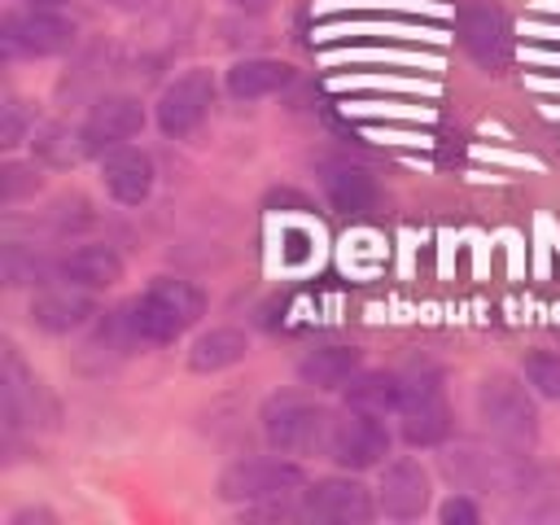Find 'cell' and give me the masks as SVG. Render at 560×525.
<instances>
[{
	"mask_svg": "<svg viewBox=\"0 0 560 525\" xmlns=\"http://www.w3.org/2000/svg\"><path fill=\"white\" fill-rule=\"evenodd\" d=\"M122 315H127V332H131L136 341L171 346L175 337H184V332L206 315V293H201L192 280L158 276Z\"/></svg>",
	"mask_w": 560,
	"mask_h": 525,
	"instance_id": "obj_1",
	"label": "cell"
},
{
	"mask_svg": "<svg viewBox=\"0 0 560 525\" xmlns=\"http://www.w3.org/2000/svg\"><path fill=\"white\" fill-rule=\"evenodd\" d=\"M258 424H262V438H267L271 451H280V455H306V451L324 446L332 420H328V411L315 398H306L298 389H276V394L262 398Z\"/></svg>",
	"mask_w": 560,
	"mask_h": 525,
	"instance_id": "obj_2",
	"label": "cell"
},
{
	"mask_svg": "<svg viewBox=\"0 0 560 525\" xmlns=\"http://www.w3.org/2000/svg\"><path fill=\"white\" fill-rule=\"evenodd\" d=\"M306 490V472L298 459H284L280 451L276 455H249V459H232L223 472H219V499L228 503H245V508H258V503H280L289 494Z\"/></svg>",
	"mask_w": 560,
	"mask_h": 525,
	"instance_id": "obj_3",
	"label": "cell"
},
{
	"mask_svg": "<svg viewBox=\"0 0 560 525\" xmlns=\"http://www.w3.org/2000/svg\"><path fill=\"white\" fill-rule=\"evenodd\" d=\"M477 411L490 429V438H499L508 451H521L538 438V407L529 398V389L512 376H486L477 385Z\"/></svg>",
	"mask_w": 560,
	"mask_h": 525,
	"instance_id": "obj_4",
	"label": "cell"
},
{
	"mask_svg": "<svg viewBox=\"0 0 560 525\" xmlns=\"http://www.w3.org/2000/svg\"><path fill=\"white\" fill-rule=\"evenodd\" d=\"M0 44L9 57H57L74 44V22L61 9H13L0 22Z\"/></svg>",
	"mask_w": 560,
	"mask_h": 525,
	"instance_id": "obj_5",
	"label": "cell"
},
{
	"mask_svg": "<svg viewBox=\"0 0 560 525\" xmlns=\"http://www.w3.org/2000/svg\"><path fill=\"white\" fill-rule=\"evenodd\" d=\"M398 429L407 446H442L451 438V407L442 398V385L433 372L402 376V407Z\"/></svg>",
	"mask_w": 560,
	"mask_h": 525,
	"instance_id": "obj_6",
	"label": "cell"
},
{
	"mask_svg": "<svg viewBox=\"0 0 560 525\" xmlns=\"http://www.w3.org/2000/svg\"><path fill=\"white\" fill-rule=\"evenodd\" d=\"M324 451L337 468L346 472H363V468H376L385 464L389 455V429L381 424V416L372 411H346L341 420L328 424V438H324Z\"/></svg>",
	"mask_w": 560,
	"mask_h": 525,
	"instance_id": "obj_7",
	"label": "cell"
},
{
	"mask_svg": "<svg viewBox=\"0 0 560 525\" xmlns=\"http://www.w3.org/2000/svg\"><path fill=\"white\" fill-rule=\"evenodd\" d=\"M210 105H214V74L206 66H188L184 74H175L162 88V96H158L153 109H158V127L166 136L184 140V136H192L206 122Z\"/></svg>",
	"mask_w": 560,
	"mask_h": 525,
	"instance_id": "obj_8",
	"label": "cell"
},
{
	"mask_svg": "<svg viewBox=\"0 0 560 525\" xmlns=\"http://www.w3.org/2000/svg\"><path fill=\"white\" fill-rule=\"evenodd\" d=\"M376 508L381 503L372 499V490L354 477H324L302 490V512L315 521H332V525H363L376 516Z\"/></svg>",
	"mask_w": 560,
	"mask_h": 525,
	"instance_id": "obj_9",
	"label": "cell"
},
{
	"mask_svg": "<svg viewBox=\"0 0 560 525\" xmlns=\"http://www.w3.org/2000/svg\"><path fill=\"white\" fill-rule=\"evenodd\" d=\"M459 44L464 52L486 66V70H499L512 61V48H516V35H512V22L503 9L494 4H468L459 13Z\"/></svg>",
	"mask_w": 560,
	"mask_h": 525,
	"instance_id": "obj_10",
	"label": "cell"
},
{
	"mask_svg": "<svg viewBox=\"0 0 560 525\" xmlns=\"http://www.w3.org/2000/svg\"><path fill=\"white\" fill-rule=\"evenodd\" d=\"M140 127H144L140 101L127 96V92H109V96H101V101L88 109V118L79 122V136H83V144H88V158H101V153H109L114 144H127Z\"/></svg>",
	"mask_w": 560,
	"mask_h": 525,
	"instance_id": "obj_11",
	"label": "cell"
},
{
	"mask_svg": "<svg viewBox=\"0 0 560 525\" xmlns=\"http://www.w3.org/2000/svg\"><path fill=\"white\" fill-rule=\"evenodd\" d=\"M92 315H96L92 289H79V284H70V280L48 284V289H39V293L31 298V324L44 328V332H52V337H66V332L83 328Z\"/></svg>",
	"mask_w": 560,
	"mask_h": 525,
	"instance_id": "obj_12",
	"label": "cell"
},
{
	"mask_svg": "<svg viewBox=\"0 0 560 525\" xmlns=\"http://www.w3.org/2000/svg\"><path fill=\"white\" fill-rule=\"evenodd\" d=\"M376 503L389 521H416L429 508V472L416 459H389L381 468Z\"/></svg>",
	"mask_w": 560,
	"mask_h": 525,
	"instance_id": "obj_13",
	"label": "cell"
},
{
	"mask_svg": "<svg viewBox=\"0 0 560 525\" xmlns=\"http://www.w3.org/2000/svg\"><path fill=\"white\" fill-rule=\"evenodd\" d=\"M101 179L118 206H140L153 192V158L136 144H114L101 153Z\"/></svg>",
	"mask_w": 560,
	"mask_h": 525,
	"instance_id": "obj_14",
	"label": "cell"
},
{
	"mask_svg": "<svg viewBox=\"0 0 560 525\" xmlns=\"http://www.w3.org/2000/svg\"><path fill=\"white\" fill-rule=\"evenodd\" d=\"M315 171H319V188H324L328 206L341 210V214H363V210H372L376 197H381V192H376V179H372L359 162L324 158Z\"/></svg>",
	"mask_w": 560,
	"mask_h": 525,
	"instance_id": "obj_15",
	"label": "cell"
},
{
	"mask_svg": "<svg viewBox=\"0 0 560 525\" xmlns=\"http://www.w3.org/2000/svg\"><path fill=\"white\" fill-rule=\"evenodd\" d=\"M52 276L57 280H70L79 289L101 293V289H109V284L122 280V258L109 245H74L70 254H61L52 262Z\"/></svg>",
	"mask_w": 560,
	"mask_h": 525,
	"instance_id": "obj_16",
	"label": "cell"
},
{
	"mask_svg": "<svg viewBox=\"0 0 560 525\" xmlns=\"http://www.w3.org/2000/svg\"><path fill=\"white\" fill-rule=\"evenodd\" d=\"M359 372H363V350L354 346H315L298 363V376L311 389H346Z\"/></svg>",
	"mask_w": 560,
	"mask_h": 525,
	"instance_id": "obj_17",
	"label": "cell"
},
{
	"mask_svg": "<svg viewBox=\"0 0 560 525\" xmlns=\"http://www.w3.org/2000/svg\"><path fill=\"white\" fill-rule=\"evenodd\" d=\"M289 79H293V66H289V61H276V57H245V61H232V70H228V92H232L236 101H262V96L280 92Z\"/></svg>",
	"mask_w": 560,
	"mask_h": 525,
	"instance_id": "obj_18",
	"label": "cell"
},
{
	"mask_svg": "<svg viewBox=\"0 0 560 525\" xmlns=\"http://www.w3.org/2000/svg\"><path fill=\"white\" fill-rule=\"evenodd\" d=\"M245 350H249V341H245L241 328H210V332H201V337L192 341L188 368L201 372V376H214V372H223V368H236V363L245 359Z\"/></svg>",
	"mask_w": 560,
	"mask_h": 525,
	"instance_id": "obj_19",
	"label": "cell"
},
{
	"mask_svg": "<svg viewBox=\"0 0 560 525\" xmlns=\"http://www.w3.org/2000/svg\"><path fill=\"white\" fill-rule=\"evenodd\" d=\"M346 407L354 411H372V416H398L402 407V376L398 372H359L346 385Z\"/></svg>",
	"mask_w": 560,
	"mask_h": 525,
	"instance_id": "obj_20",
	"label": "cell"
},
{
	"mask_svg": "<svg viewBox=\"0 0 560 525\" xmlns=\"http://www.w3.org/2000/svg\"><path fill=\"white\" fill-rule=\"evenodd\" d=\"M31 149H35V158L48 162V166H74V162L88 158V144H83L79 127L70 131L66 122H44V127H35V131H31Z\"/></svg>",
	"mask_w": 560,
	"mask_h": 525,
	"instance_id": "obj_21",
	"label": "cell"
},
{
	"mask_svg": "<svg viewBox=\"0 0 560 525\" xmlns=\"http://www.w3.org/2000/svg\"><path fill=\"white\" fill-rule=\"evenodd\" d=\"M525 381H529V389L538 394V398H551V402H560V354H551V350H534V354H525Z\"/></svg>",
	"mask_w": 560,
	"mask_h": 525,
	"instance_id": "obj_22",
	"label": "cell"
},
{
	"mask_svg": "<svg viewBox=\"0 0 560 525\" xmlns=\"http://www.w3.org/2000/svg\"><path fill=\"white\" fill-rule=\"evenodd\" d=\"M26 131H35V118H31V109L22 105V101H4V118H0V144L4 149H18L22 140H26Z\"/></svg>",
	"mask_w": 560,
	"mask_h": 525,
	"instance_id": "obj_23",
	"label": "cell"
},
{
	"mask_svg": "<svg viewBox=\"0 0 560 525\" xmlns=\"http://www.w3.org/2000/svg\"><path fill=\"white\" fill-rule=\"evenodd\" d=\"M44 276V262L35 254H26L22 245H9L4 249V280L9 284H35Z\"/></svg>",
	"mask_w": 560,
	"mask_h": 525,
	"instance_id": "obj_24",
	"label": "cell"
},
{
	"mask_svg": "<svg viewBox=\"0 0 560 525\" xmlns=\"http://www.w3.org/2000/svg\"><path fill=\"white\" fill-rule=\"evenodd\" d=\"M39 188V171L35 166H18V162H9L4 171H0V197L13 206L22 192H35Z\"/></svg>",
	"mask_w": 560,
	"mask_h": 525,
	"instance_id": "obj_25",
	"label": "cell"
},
{
	"mask_svg": "<svg viewBox=\"0 0 560 525\" xmlns=\"http://www.w3.org/2000/svg\"><path fill=\"white\" fill-rule=\"evenodd\" d=\"M438 516H442V525H477V521H481V508H477L472 499H464V494H451V499L438 508Z\"/></svg>",
	"mask_w": 560,
	"mask_h": 525,
	"instance_id": "obj_26",
	"label": "cell"
},
{
	"mask_svg": "<svg viewBox=\"0 0 560 525\" xmlns=\"http://www.w3.org/2000/svg\"><path fill=\"white\" fill-rule=\"evenodd\" d=\"M280 241H284V262H306L311 254H315V236L306 232V228H284L280 232Z\"/></svg>",
	"mask_w": 560,
	"mask_h": 525,
	"instance_id": "obj_27",
	"label": "cell"
},
{
	"mask_svg": "<svg viewBox=\"0 0 560 525\" xmlns=\"http://www.w3.org/2000/svg\"><path fill=\"white\" fill-rule=\"evenodd\" d=\"M9 525H57V516L48 508H22L9 516Z\"/></svg>",
	"mask_w": 560,
	"mask_h": 525,
	"instance_id": "obj_28",
	"label": "cell"
},
{
	"mask_svg": "<svg viewBox=\"0 0 560 525\" xmlns=\"http://www.w3.org/2000/svg\"><path fill=\"white\" fill-rule=\"evenodd\" d=\"M232 9H241V13H267L271 0H232Z\"/></svg>",
	"mask_w": 560,
	"mask_h": 525,
	"instance_id": "obj_29",
	"label": "cell"
},
{
	"mask_svg": "<svg viewBox=\"0 0 560 525\" xmlns=\"http://www.w3.org/2000/svg\"><path fill=\"white\" fill-rule=\"evenodd\" d=\"M22 4H31V9H61L66 0H22Z\"/></svg>",
	"mask_w": 560,
	"mask_h": 525,
	"instance_id": "obj_30",
	"label": "cell"
}]
</instances>
